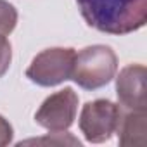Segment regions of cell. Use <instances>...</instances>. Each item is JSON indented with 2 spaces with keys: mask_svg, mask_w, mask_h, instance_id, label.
I'll return each mask as SVG.
<instances>
[{
  "mask_svg": "<svg viewBox=\"0 0 147 147\" xmlns=\"http://www.w3.org/2000/svg\"><path fill=\"white\" fill-rule=\"evenodd\" d=\"M83 21L107 35H128L147 23V0H76Z\"/></svg>",
  "mask_w": 147,
  "mask_h": 147,
  "instance_id": "cell-1",
  "label": "cell"
},
{
  "mask_svg": "<svg viewBox=\"0 0 147 147\" xmlns=\"http://www.w3.org/2000/svg\"><path fill=\"white\" fill-rule=\"evenodd\" d=\"M118 73V55L107 45H88L76 52L71 80L85 90H97L113 82Z\"/></svg>",
  "mask_w": 147,
  "mask_h": 147,
  "instance_id": "cell-2",
  "label": "cell"
},
{
  "mask_svg": "<svg viewBox=\"0 0 147 147\" xmlns=\"http://www.w3.org/2000/svg\"><path fill=\"white\" fill-rule=\"evenodd\" d=\"M76 50L71 47H50L33 57L26 78L40 87H55L71 80Z\"/></svg>",
  "mask_w": 147,
  "mask_h": 147,
  "instance_id": "cell-3",
  "label": "cell"
},
{
  "mask_svg": "<svg viewBox=\"0 0 147 147\" xmlns=\"http://www.w3.org/2000/svg\"><path fill=\"white\" fill-rule=\"evenodd\" d=\"M123 109L119 104H114L107 99L90 100L82 107L78 126L85 140L90 144L107 142L118 130Z\"/></svg>",
  "mask_w": 147,
  "mask_h": 147,
  "instance_id": "cell-4",
  "label": "cell"
},
{
  "mask_svg": "<svg viewBox=\"0 0 147 147\" xmlns=\"http://www.w3.org/2000/svg\"><path fill=\"white\" fill-rule=\"evenodd\" d=\"M78 94L66 87L49 95L35 113V121L49 131H64L76 119L78 113Z\"/></svg>",
  "mask_w": 147,
  "mask_h": 147,
  "instance_id": "cell-5",
  "label": "cell"
},
{
  "mask_svg": "<svg viewBox=\"0 0 147 147\" xmlns=\"http://www.w3.org/2000/svg\"><path fill=\"white\" fill-rule=\"evenodd\" d=\"M145 66L128 64L116 76V95L121 109L144 111L145 102Z\"/></svg>",
  "mask_w": 147,
  "mask_h": 147,
  "instance_id": "cell-6",
  "label": "cell"
},
{
  "mask_svg": "<svg viewBox=\"0 0 147 147\" xmlns=\"http://www.w3.org/2000/svg\"><path fill=\"white\" fill-rule=\"evenodd\" d=\"M118 140L123 147L145 145L147 142V111H126L121 114L118 125Z\"/></svg>",
  "mask_w": 147,
  "mask_h": 147,
  "instance_id": "cell-7",
  "label": "cell"
},
{
  "mask_svg": "<svg viewBox=\"0 0 147 147\" xmlns=\"http://www.w3.org/2000/svg\"><path fill=\"white\" fill-rule=\"evenodd\" d=\"M18 18L16 7L7 0H0V35H11L18 24Z\"/></svg>",
  "mask_w": 147,
  "mask_h": 147,
  "instance_id": "cell-8",
  "label": "cell"
},
{
  "mask_svg": "<svg viewBox=\"0 0 147 147\" xmlns=\"http://www.w3.org/2000/svg\"><path fill=\"white\" fill-rule=\"evenodd\" d=\"M23 144H50V145H80V140L76 137H73L71 133L64 131H50V135L47 137H40V138H30L24 142H19L18 145Z\"/></svg>",
  "mask_w": 147,
  "mask_h": 147,
  "instance_id": "cell-9",
  "label": "cell"
},
{
  "mask_svg": "<svg viewBox=\"0 0 147 147\" xmlns=\"http://www.w3.org/2000/svg\"><path fill=\"white\" fill-rule=\"evenodd\" d=\"M11 61H12V45L5 35H0V78L9 71Z\"/></svg>",
  "mask_w": 147,
  "mask_h": 147,
  "instance_id": "cell-10",
  "label": "cell"
},
{
  "mask_svg": "<svg viewBox=\"0 0 147 147\" xmlns=\"http://www.w3.org/2000/svg\"><path fill=\"white\" fill-rule=\"evenodd\" d=\"M14 137V128L9 123V119H5L2 114H0V147H5L12 142Z\"/></svg>",
  "mask_w": 147,
  "mask_h": 147,
  "instance_id": "cell-11",
  "label": "cell"
}]
</instances>
